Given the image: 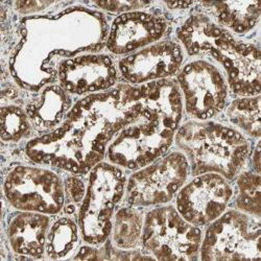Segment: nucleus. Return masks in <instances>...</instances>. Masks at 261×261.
I'll return each instance as SVG.
<instances>
[{"label": "nucleus", "mask_w": 261, "mask_h": 261, "mask_svg": "<svg viewBox=\"0 0 261 261\" xmlns=\"http://www.w3.org/2000/svg\"><path fill=\"white\" fill-rule=\"evenodd\" d=\"M139 97V86L121 84L80 99L59 127L28 142L27 156L40 165L85 175L102 161L120 130L135 120Z\"/></svg>", "instance_id": "1"}, {"label": "nucleus", "mask_w": 261, "mask_h": 261, "mask_svg": "<svg viewBox=\"0 0 261 261\" xmlns=\"http://www.w3.org/2000/svg\"><path fill=\"white\" fill-rule=\"evenodd\" d=\"M50 219L47 214L22 211L10 221L8 238L13 251L25 257L39 258L45 253Z\"/></svg>", "instance_id": "16"}, {"label": "nucleus", "mask_w": 261, "mask_h": 261, "mask_svg": "<svg viewBox=\"0 0 261 261\" xmlns=\"http://www.w3.org/2000/svg\"><path fill=\"white\" fill-rule=\"evenodd\" d=\"M139 111L133 122L124 126L108 147L110 163L138 170L163 157L180 127L183 99L173 80L140 85Z\"/></svg>", "instance_id": "3"}, {"label": "nucleus", "mask_w": 261, "mask_h": 261, "mask_svg": "<svg viewBox=\"0 0 261 261\" xmlns=\"http://www.w3.org/2000/svg\"><path fill=\"white\" fill-rule=\"evenodd\" d=\"M71 108L69 93L61 86L49 85L28 103L25 111L34 128L46 132L59 127Z\"/></svg>", "instance_id": "17"}, {"label": "nucleus", "mask_w": 261, "mask_h": 261, "mask_svg": "<svg viewBox=\"0 0 261 261\" xmlns=\"http://www.w3.org/2000/svg\"><path fill=\"white\" fill-rule=\"evenodd\" d=\"M177 83L185 111L197 120H209L226 107L229 85L215 65L204 60L188 63L178 74Z\"/></svg>", "instance_id": "11"}, {"label": "nucleus", "mask_w": 261, "mask_h": 261, "mask_svg": "<svg viewBox=\"0 0 261 261\" xmlns=\"http://www.w3.org/2000/svg\"><path fill=\"white\" fill-rule=\"evenodd\" d=\"M33 124L25 110L16 105L2 109V139L5 142H18L33 134Z\"/></svg>", "instance_id": "23"}, {"label": "nucleus", "mask_w": 261, "mask_h": 261, "mask_svg": "<svg viewBox=\"0 0 261 261\" xmlns=\"http://www.w3.org/2000/svg\"><path fill=\"white\" fill-rule=\"evenodd\" d=\"M143 223V214L135 207L119 209L113 219L112 244L122 250L136 249L141 244Z\"/></svg>", "instance_id": "19"}, {"label": "nucleus", "mask_w": 261, "mask_h": 261, "mask_svg": "<svg viewBox=\"0 0 261 261\" xmlns=\"http://www.w3.org/2000/svg\"><path fill=\"white\" fill-rule=\"evenodd\" d=\"M190 56H210L227 74L229 88L241 97L260 95V51L202 13L191 15L177 31Z\"/></svg>", "instance_id": "4"}, {"label": "nucleus", "mask_w": 261, "mask_h": 261, "mask_svg": "<svg viewBox=\"0 0 261 261\" xmlns=\"http://www.w3.org/2000/svg\"><path fill=\"white\" fill-rule=\"evenodd\" d=\"M190 175L187 158L172 151L130 175L125 185V201L132 207L161 206L169 203Z\"/></svg>", "instance_id": "9"}, {"label": "nucleus", "mask_w": 261, "mask_h": 261, "mask_svg": "<svg viewBox=\"0 0 261 261\" xmlns=\"http://www.w3.org/2000/svg\"><path fill=\"white\" fill-rule=\"evenodd\" d=\"M175 142L187 158L193 177L213 172L233 180L242 172L251 149L238 129L210 120L180 125Z\"/></svg>", "instance_id": "5"}, {"label": "nucleus", "mask_w": 261, "mask_h": 261, "mask_svg": "<svg viewBox=\"0 0 261 261\" xmlns=\"http://www.w3.org/2000/svg\"><path fill=\"white\" fill-rule=\"evenodd\" d=\"M183 60L180 44L162 41L122 58L118 63V70L127 83L140 86L175 75Z\"/></svg>", "instance_id": "14"}, {"label": "nucleus", "mask_w": 261, "mask_h": 261, "mask_svg": "<svg viewBox=\"0 0 261 261\" xmlns=\"http://www.w3.org/2000/svg\"><path fill=\"white\" fill-rule=\"evenodd\" d=\"M56 3L53 2H16L14 3L15 9L19 14L31 15L54 6Z\"/></svg>", "instance_id": "26"}, {"label": "nucleus", "mask_w": 261, "mask_h": 261, "mask_svg": "<svg viewBox=\"0 0 261 261\" xmlns=\"http://www.w3.org/2000/svg\"><path fill=\"white\" fill-rule=\"evenodd\" d=\"M8 202L20 211L54 215L65 204L64 183L49 169L18 165L12 168L4 184Z\"/></svg>", "instance_id": "10"}, {"label": "nucleus", "mask_w": 261, "mask_h": 261, "mask_svg": "<svg viewBox=\"0 0 261 261\" xmlns=\"http://www.w3.org/2000/svg\"><path fill=\"white\" fill-rule=\"evenodd\" d=\"M252 163H253V167H254V172L260 173V142H258V144L255 148L253 158H252Z\"/></svg>", "instance_id": "27"}, {"label": "nucleus", "mask_w": 261, "mask_h": 261, "mask_svg": "<svg viewBox=\"0 0 261 261\" xmlns=\"http://www.w3.org/2000/svg\"><path fill=\"white\" fill-rule=\"evenodd\" d=\"M57 73L62 88L76 95L110 90L118 80L113 59L105 54H88L63 60L58 65Z\"/></svg>", "instance_id": "13"}, {"label": "nucleus", "mask_w": 261, "mask_h": 261, "mask_svg": "<svg viewBox=\"0 0 261 261\" xmlns=\"http://www.w3.org/2000/svg\"><path fill=\"white\" fill-rule=\"evenodd\" d=\"M65 198L70 204H80L86 194V186L82 179L76 176L67 177L64 181Z\"/></svg>", "instance_id": "25"}, {"label": "nucleus", "mask_w": 261, "mask_h": 261, "mask_svg": "<svg viewBox=\"0 0 261 261\" xmlns=\"http://www.w3.org/2000/svg\"><path fill=\"white\" fill-rule=\"evenodd\" d=\"M21 40L11 57L10 69L20 87L38 91L53 82V60L83 51H97L108 38L103 15L86 8H70L53 17L25 18Z\"/></svg>", "instance_id": "2"}, {"label": "nucleus", "mask_w": 261, "mask_h": 261, "mask_svg": "<svg viewBox=\"0 0 261 261\" xmlns=\"http://www.w3.org/2000/svg\"><path fill=\"white\" fill-rule=\"evenodd\" d=\"M260 173L244 171L237 176L236 207L245 213L260 217L261 189Z\"/></svg>", "instance_id": "22"}, {"label": "nucleus", "mask_w": 261, "mask_h": 261, "mask_svg": "<svg viewBox=\"0 0 261 261\" xmlns=\"http://www.w3.org/2000/svg\"><path fill=\"white\" fill-rule=\"evenodd\" d=\"M125 185L124 172L117 165L100 162L91 169L79 213L85 243L98 247L110 237L115 209L125 193Z\"/></svg>", "instance_id": "6"}, {"label": "nucleus", "mask_w": 261, "mask_h": 261, "mask_svg": "<svg viewBox=\"0 0 261 261\" xmlns=\"http://www.w3.org/2000/svg\"><path fill=\"white\" fill-rule=\"evenodd\" d=\"M203 239L201 229L184 220L173 206H159L144 216L141 245L159 260H197Z\"/></svg>", "instance_id": "7"}, {"label": "nucleus", "mask_w": 261, "mask_h": 261, "mask_svg": "<svg viewBox=\"0 0 261 261\" xmlns=\"http://www.w3.org/2000/svg\"><path fill=\"white\" fill-rule=\"evenodd\" d=\"M260 217L241 210L225 211L203 236L202 260L260 259Z\"/></svg>", "instance_id": "8"}, {"label": "nucleus", "mask_w": 261, "mask_h": 261, "mask_svg": "<svg viewBox=\"0 0 261 261\" xmlns=\"http://www.w3.org/2000/svg\"><path fill=\"white\" fill-rule=\"evenodd\" d=\"M80 227L70 217H60L49 228L45 253L50 259H64L70 256L80 242Z\"/></svg>", "instance_id": "20"}, {"label": "nucleus", "mask_w": 261, "mask_h": 261, "mask_svg": "<svg viewBox=\"0 0 261 261\" xmlns=\"http://www.w3.org/2000/svg\"><path fill=\"white\" fill-rule=\"evenodd\" d=\"M151 3L148 2H117V0H111V2H94L93 5L98 9L103 11L114 13V14H125L129 12H135L140 9H143L149 6Z\"/></svg>", "instance_id": "24"}, {"label": "nucleus", "mask_w": 261, "mask_h": 261, "mask_svg": "<svg viewBox=\"0 0 261 261\" xmlns=\"http://www.w3.org/2000/svg\"><path fill=\"white\" fill-rule=\"evenodd\" d=\"M167 31L168 22L164 17L142 11L129 12L113 21L106 45L114 55L128 56L155 44Z\"/></svg>", "instance_id": "15"}, {"label": "nucleus", "mask_w": 261, "mask_h": 261, "mask_svg": "<svg viewBox=\"0 0 261 261\" xmlns=\"http://www.w3.org/2000/svg\"><path fill=\"white\" fill-rule=\"evenodd\" d=\"M201 5L210 10L221 27L236 34L249 33L259 22V2H217Z\"/></svg>", "instance_id": "18"}, {"label": "nucleus", "mask_w": 261, "mask_h": 261, "mask_svg": "<svg viewBox=\"0 0 261 261\" xmlns=\"http://www.w3.org/2000/svg\"><path fill=\"white\" fill-rule=\"evenodd\" d=\"M229 121L251 137L259 138L260 95L239 97L232 101L226 111Z\"/></svg>", "instance_id": "21"}, {"label": "nucleus", "mask_w": 261, "mask_h": 261, "mask_svg": "<svg viewBox=\"0 0 261 261\" xmlns=\"http://www.w3.org/2000/svg\"><path fill=\"white\" fill-rule=\"evenodd\" d=\"M232 197L233 189L227 179L219 173H203L180 189L176 209L188 223L203 227L219 219Z\"/></svg>", "instance_id": "12"}]
</instances>
